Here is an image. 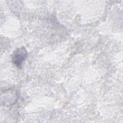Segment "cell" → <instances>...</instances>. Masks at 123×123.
<instances>
[{
  "label": "cell",
  "mask_w": 123,
  "mask_h": 123,
  "mask_svg": "<svg viewBox=\"0 0 123 123\" xmlns=\"http://www.w3.org/2000/svg\"><path fill=\"white\" fill-rule=\"evenodd\" d=\"M27 55V51L24 47L17 48L14 50L12 55V62L16 67L20 68L26 59Z\"/></svg>",
  "instance_id": "obj_1"
},
{
  "label": "cell",
  "mask_w": 123,
  "mask_h": 123,
  "mask_svg": "<svg viewBox=\"0 0 123 123\" xmlns=\"http://www.w3.org/2000/svg\"><path fill=\"white\" fill-rule=\"evenodd\" d=\"M3 98H1V101H3L4 104L11 105L16 102L18 95L15 90L12 89H8L3 93Z\"/></svg>",
  "instance_id": "obj_2"
}]
</instances>
